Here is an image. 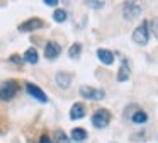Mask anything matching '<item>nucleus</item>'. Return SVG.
I'll return each instance as SVG.
<instances>
[{
  "label": "nucleus",
  "mask_w": 158,
  "mask_h": 143,
  "mask_svg": "<svg viewBox=\"0 0 158 143\" xmlns=\"http://www.w3.org/2000/svg\"><path fill=\"white\" fill-rule=\"evenodd\" d=\"M129 77H131L129 63H127V60H123V63H121V68L117 70V82H126Z\"/></svg>",
  "instance_id": "10"
},
{
  "label": "nucleus",
  "mask_w": 158,
  "mask_h": 143,
  "mask_svg": "<svg viewBox=\"0 0 158 143\" xmlns=\"http://www.w3.org/2000/svg\"><path fill=\"white\" fill-rule=\"evenodd\" d=\"M87 5L92 7V9H100V7L104 5L102 0H92V2H87Z\"/></svg>",
  "instance_id": "19"
},
{
  "label": "nucleus",
  "mask_w": 158,
  "mask_h": 143,
  "mask_svg": "<svg viewBox=\"0 0 158 143\" xmlns=\"http://www.w3.org/2000/svg\"><path fill=\"white\" fill-rule=\"evenodd\" d=\"M53 19H55L56 22H65V20H66V10L56 9L55 12H53Z\"/></svg>",
  "instance_id": "17"
},
{
  "label": "nucleus",
  "mask_w": 158,
  "mask_h": 143,
  "mask_svg": "<svg viewBox=\"0 0 158 143\" xmlns=\"http://www.w3.org/2000/svg\"><path fill=\"white\" fill-rule=\"evenodd\" d=\"M131 119H133V123H136V124H143V123L148 121V114L144 111H136L131 116Z\"/></svg>",
  "instance_id": "16"
},
{
  "label": "nucleus",
  "mask_w": 158,
  "mask_h": 143,
  "mask_svg": "<svg viewBox=\"0 0 158 143\" xmlns=\"http://www.w3.org/2000/svg\"><path fill=\"white\" fill-rule=\"evenodd\" d=\"M80 54H82V44L73 43L72 46H70V50H68V56L72 58V60H78Z\"/></svg>",
  "instance_id": "15"
},
{
  "label": "nucleus",
  "mask_w": 158,
  "mask_h": 143,
  "mask_svg": "<svg viewBox=\"0 0 158 143\" xmlns=\"http://www.w3.org/2000/svg\"><path fill=\"white\" fill-rule=\"evenodd\" d=\"M60 53H61V46H60L58 43H55V41H48V43H46L44 56L48 58V60H55V58H58Z\"/></svg>",
  "instance_id": "8"
},
{
  "label": "nucleus",
  "mask_w": 158,
  "mask_h": 143,
  "mask_svg": "<svg viewBox=\"0 0 158 143\" xmlns=\"http://www.w3.org/2000/svg\"><path fill=\"white\" fill-rule=\"evenodd\" d=\"M41 27H44V22H43L39 17H32V19H27V20H24V22H21L17 29L21 31V32H32V31H38V29H41Z\"/></svg>",
  "instance_id": "6"
},
{
  "label": "nucleus",
  "mask_w": 158,
  "mask_h": 143,
  "mask_svg": "<svg viewBox=\"0 0 158 143\" xmlns=\"http://www.w3.org/2000/svg\"><path fill=\"white\" fill-rule=\"evenodd\" d=\"M22 60L26 61V63H31V65H36L39 60V54H38V50L36 48H29V50H26L24 56H22Z\"/></svg>",
  "instance_id": "13"
},
{
  "label": "nucleus",
  "mask_w": 158,
  "mask_h": 143,
  "mask_svg": "<svg viewBox=\"0 0 158 143\" xmlns=\"http://www.w3.org/2000/svg\"><path fill=\"white\" fill-rule=\"evenodd\" d=\"M55 80L61 89H68L70 84H72V73H68V72H58Z\"/></svg>",
  "instance_id": "9"
},
{
  "label": "nucleus",
  "mask_w": 158,
  "mask_h": 143,
  "mask_svg": "<svg viewBox=\"0 0 158 143\" xmlns=\"http://www.w3.org/2000/svg\"><path fill=\"white\" fill-rule=\"evenodd\" d=\"M87 131L83 128H73L72 129V140L73 141H83V140H87Z\"/></svg>",
  "instance_id": "14"
},
{
  "label": "nucleus",
  "mask_w": 158,
  "mask_h": 143,
  "mask_svg": "<svg viewBox=\"0 0 158 143\" xmlns=\"http://www.w3.org/2000/svg\"><path fill=\"white\" fill-rule=\"evenodd\" d=\"M39 143H53V140L49 138L48 135H43V136H41V140H39Z\"/></svg>",
  "instance_id": "21"
},
{
  "label": "nucleus",
  "mask_w": 158,
  "mask_h": 143,
  "mask_svg": "<svg viewBox=\"0 0 158 143\" xmlns=\"http://www.w3.org/2000/svg\"><path fill=\"white\" fill-rule=\"evenodd\" d=\"M44 5L55 7V5H58V0H44Z\"/></svg>",
  "instance_id": "22"
},
{
  "label": "nucleus",
  "mask_w": 158,
  "mask_h": 143,
  "mask_svg": "<svg viewBox=\"0 0 158 143\" xmlns=\"http://www.w3.org/2000/svg\"><path fill=\"white\" fill-rule=\"evenodd\" d=\"M55 143H70V138L61 129H58V131H55Z\"/></svg>",
  "instance_id": "18"
},
{
  "label": "nucleus",
  "mask_w": 158,
  "mask_h": 143,
  "mask_svg": "<svg viewBox=\"0 0 158 143\" xmlns=\"http://www.w3.org/2000/svg\"><path fill=\"white\" fill-rule=\"evenodd\" d=\"M141 14V7L138 2H124V7H123V15L126 20H134L138 19Z\"/></svg>",
  "instance_id": "4"
},
{
  "label": "nucleus",
  "mask_w": 158,
  "mask_h": 143,
  "mask_svg": "<svg viewBox=\"0 0 158 143\" xmlns=\"http://www.w3.org/2000/svg\"><path fill=\"white\" fill-rule=\"evenodd\" d=\"M109 123H110V112L107 111V109H97V111L94 112L92 124L95 126V128L102 129V128H106Z\"/></svg>",
  "instance_id": "3"
},
{
  "label": "nucleus",
  "mask_w": 158,
  "mask_h": 143,
  "mask_svg": "<svg viewBox=\"0 0 158 143\" xmlns=\"http://www.w3.org/2000/svg\"><path fill=\"white\" fill-rule=\"evenodd\" d=\"M148 39H150V24H148V20H143V22L134 29L133 41L136 44H139V46H144V44L148 43Z\"/></svg>",
  "instance_id": "2"
},
{
  "label": "nucleus",
  "mask_w": 158,
  "mask_h": 143,
  "mask_svg": "<svg viewBox=\"0 0 158 143\" xmlns=\"http://www.w3.org/2000/svg\"><path fill=\"white\" fill-rule=\"evenodd\" d=\"M97 58H99L104 65H112L114 63V53L109 50H104V48L97 50Z\"/></svg>",
  "instance_id": "11"
},
{
  "label": "nucleus",
  "mask_w": 158,
  "mask_h": 143,
  "mask_svg": "<svg viewBox=\"0 0 158 143\" xmlns=\"http://www.w3.org/2000/svg\"><path fill=\"white\" fill-rule=\"evenodd\" d=\"M9 60H10L12 63H17V65H21L22 61H24L21 56H19V54H10V58H9Z\"/></svg>",
  "instance_id": "20"
},
{
  "label": "nucleus",
  "mask_w": 158,
  "mask_h": 143,
  "mask_svg": "<svg viewBox=\"0 0 158 143\" xmlns=\"http://www.w3.org/2000/svg\"><path fill=\"white\" fill-rule=\"evenodd\" d=\"M26 90H27V94L31 95V97H34L36 101H39V102H48V95L44 94V92L41 90V87H38V85H34V84H26Z\"/></svg>",
  "instance_id": "7"
},
{
  "label": "nucleus",
  "mask_w": 158,
  "mask_h": 143,
  "mask_svg": "<svg viewBox=\"0 0 158 143\" xmlns=\"http://www.w3.org/2000/svg\"><path fill=\"white\" fill-rule=\"evenodd\" d=\"M83 116H85V107H83V104H80V102H77V104L72 106V109H70V119H82Z\"/></svg>",
  "instance_id": "12"
},
{
  "label": "nucleus",
  "mask_w": 158,
  "mask_h": 143,
  "mask_svg": "<svg viewBox=\"0 0 158 143\" xmlns=\"http://www.w3.org/2000/svg\"><path fill=\"white\" fill-rule=\"evenodd\" d=\"M80 95L83 99H87V101H100V99H104L106 92L100 90V89H95V87L83 85V87H80Z\"/></svg>",
  "instance_id": "5"
},
{
  "label": "nucleus",
  "mask_w": 158,
  "mask_h": 143,
  "mask_svg": "<svg viewBox=\"0 0 158 143\" xmlns=\"http://www.w3.org/2000/svg\"><path fill=\"white\" fill-rule=\"evenodd\" d=\"M19 92V82L17 80H5L0 85V101H12Z\"/></svg>",
  "instance_id": "1"
}]
</instances>
